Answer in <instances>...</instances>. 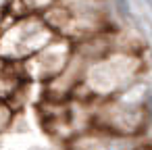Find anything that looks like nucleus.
I'll list each match as a JSON object with an SVG mask.
<instances>
[{
  "instance_id": "6",
  "label": "nucleus",
  "mask_w": 152,
  "mask_h": 150,
  "mask_svg": "<svg viewBox=\"0 0 152 150\" xmlns=\"http://www.w3.org/2000/svg\"><path fill=\"white\" fill-rule=\"evenodd\" d=\"M7 4H9V0H0V15H2V11L7 9Z\"/></svg>"
},
{
  "instance_id": "2",
  "label": "nucleus",
  "mask_w": 152,
  "mask_h": 150,
  "mask_svg": "<svg viewBox=\"0 0 152 150\" xmlns=\"http://www.w3.org/2000/svg\"><path fill=\"white\" fill-rule=\"evenodd\" d=\"M69 63V46L65 42H50L46 48H42L38 54H34V61L29 63V69L34 71V77H54L65 69Z\"/></svg>"
},
{
  "instance_id": "1",
  "label": "nucleus",
  "mask_w": 152,
  "mask_h": 150,
  "mask_svg": "<svg viewBox=\"0 0 152 150\" xmlns=\"http://www.w3.org/2000/svg\"><path fill=\"white\" fill-rule=\"evenodd\" d=\"M54 40V31L44 23V19L27 17L15 23L0 38V54L7 59L38 54Z\"/></svg>"
},
{
  "instance_id": "5",
  "label": "nucleus",
  "mask_w": 152,
  "mask_h": 150,
  "mask_svg": "<svg viewBox=\"0 0 152 150\" xmlns=\"http://www.w3.org/2000/svg\"><path fill=\"white\" fill-rule=\"evenodd\" d=\"M23 2H25V7H27V9H42V7L52 4L54 0H23Z\"/></svg>"
},
{
  "instance_id": "4",
  "label": "nucleus",
  "mask_w": 152,
  "mask_h": 150,
  "mask_svg": "<svg viewBox=\"0 0 152 150\" xmlns=\"http://www.w3.org/2000/svg\"><path fill=\"white\" fill-rule=\"evenodd\" d=\"M9 121H11V110H9V106L0 104V131L9 125Z\"/></svg>"
},
{
  "instance_id": "3",
  "label": "nucleus",
  "mask_w": 152,
  "mask_h": 150,
  "mask_svg": "<svg viewBox=\"0 0 152 150\" xmlns=\"http://www.w3.org/2000/svg\"><path fill=\"white\" fill-rule=\"evenodd\" d=\"M129 63L131 61H127V59L100 61V65L92 67V71H90V86L98 92H108V90L121 86L129 73Z\"/></svg>"
}]
</instances>
